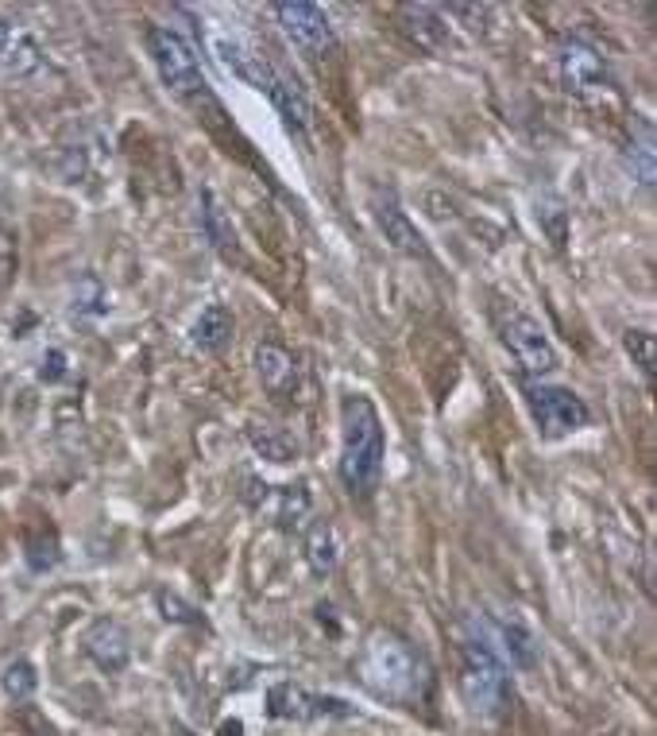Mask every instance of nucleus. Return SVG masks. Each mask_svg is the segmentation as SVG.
I'll use <instances>...</instances> for the list:
<instances>
[{
	"instance_id": "obj_1",
	"label": "nucleus",
	"mask_w": 657,
	"mask_h": 736,
	"mask_svg": "<svg viewBox=\"0 0 657 736\" xmlns=\"http://www.w3.org/2000/svg\"><path fill=\"white\" fill-rule=\"evenodd\" d=\"M356 679L368 686L376 697L399 705H417L430 694V667L425 659L410 648L407 639L394 631H376L364 644L360 659H356Z\"/></svg>"
},
{
	"instance_id": "obj_2",
	"label": "nucleus",
	"mask_w": 657,
	"mask_h": 736,
	"mask_svg": "<svg viewBox=\"0 0 657 736\" xmlns=\"http://www.w3.org/2000/svg\"><path fill=\"white\" fill-rule=\"evenodd\" d=\"M387 435L368 396H348L341 407V481L353 496H371L383 481Z\"/></svg>"
},
{
	"instance_id": "obj_3",
	"label": "nucleus",
	"mask_w": 657,
	"mask_h": 736,
	"mask_svg": "<svg viewBox=\"0 0 657 736\" xmlns=\"http://www.w3.org/2000/svg\"><path fill=\"white\" fill-rule=\"evenodd\" d=\"M460 694L480 717H503L511 705V667L503 663L480 616H468L460 639Z\"/></svg>"
},
{
	"instance_id": "obj_4",
	"label": "nucleus",
	"mask_w": 657,
	"mask_h": 736,
	"mask_svg": "<svg viewBox=\"0 0 657 736\" xmlns=\"http://www.w3.org/2000/svg\"><path fill=\"white\" fill-rule=\"evenodd\" d=\"M147 51H152L155 70L167 81L170 94H175L178 101H186L190 109H198L205 121L216 124L221 106H216V98L209 94V81L198 66V55H193V47L182 40V32H175L170 24H152L147 28Z\"/></svg>"
},
{
	"instance_id": "obj_5",
	"label": "nucleus",
	"mask_w": 657,
	"mask_h": 736,
	"mask_svg": "<svg viewBox=\"0 0 657 736\" xmlns=\"http://www.w3.org/2000/svg\"><path fill=\"white\" fill-rule=\"evenodd\" d=\"M216 58L233 78H241L244 86L259 89L282 117L290 129H305L310 124V101L298 89V81H290L279 66H271L264 55H256L252 47H244L241 40H216Z\"/></svg>"
},
{
	"instance_id": "obj_6",
	"label": "nucleus",
	"mask_w": 657,
	"mask_h": 736,
	"mask_svg": "<svg viewBox=\"0 0 657 736\" xmlns=\"http://www.w3.org/2000/svg\"><path fill=\"white\" fill-rule=\"evenodd\" d=\"M522 396H526V407L534 415V427L542 438L577 435V430H584L592 422V411H588L584 399L572 388H561V384L526 381L522 384Z\"/></svg>"
},
{
	"instance_id": "obj_7",
	"label": "nucleus",
	"mask_w": 657,
	"mask_h": 736,
	"mask_svg": "<svg viewBox=\"0 0 657 736\" xmlns=\"http://www.w3.org/2000/svg\"><path fill=\"white\" fill-rule=\"evenodd\" d=\"M495 326H499V338H503V345L511 349V356L519 361L522 373H530V376L554 373L557 349H554V341L545 338L537 318H530L526 310H519L514 303H499Z\"/></svg>"
},
{
	"instance_id": "obj_8",
	"label": "nucleus",
	"mask_w": 657,
	"mask_h": 736,
	"mask_svg": "<svg viewBox=\"0 0 657 736\" xmlns=\"http://www.w3.org/2000/svg\"><path fill=\"white\" fill-rule=\"evenodd\" d=\"M271 12H275V20H279L282 35H287L298 51H305V55L318 58L337 43L328 12L318 9V4H310V0H279V4H271Z\"/></svg>"
},
{
	"instance_id": "obj_9",
	"label": "nucleus",
	"mask_w": 657,
	"mask_h": 736,
	"mask_svg": "<svg viewBox=\"0 0 657 736\" xmlns=\"http://www.w3.org/2000/svg\"><path fill=\"white\" fill-rule=\"evenodd\" d=\"M557 74H561L565 89L577 94V98H603V94H611L608 63L584 40H565L557 47Z\"/></svg>"
},
{
	"instance_id": "obj_10",
	"label": "nucleus",
	"mask_w": 657,
	"mask_h": 736,
	"mask_svg": "<svg viewBox=\"0 0 657 736\" xmlns=\"http://www.w3.org/2000/svg\"><path fill=\"white\" fill-rule=\"evenodd\" d=\"M267 713L275 721H318V717H353V705L333 694H310L294 682H275L267 690Z\"/></svg>"
},
{
	"instance_id": "obj_11",
	"label": "nucleus",
	"mask_w": 657,
	"mask_h": 736,
	"mask_svg": "<svg viewBox=\"0 0 657 736\" xmlns=\"http://www.w3.org/2000/svg\"><path fill=\"white\" fill-rule=\"evenodd\" d=\"M244 504H248L252 512H259V516L275 519L279 527H298L305 519V512H310V496H305L302 485H267V481H256V477H244Z\"/></svg>"
},
{
	"instance_id": "obj_12",
	"label": "nucleus",
	"mask_w": 657,
	"mask_h": 736,
	"mask_svg": "<svg viewBox=\"0 0 657 736\" xmlns=\"http://www.w3.org/2000/svg\"><path fill=\"white\" fill-rule=\"evenodd\" d=\"M81 648H86V656L93 659L101 671H109V674L124 671V667H129V659H132L129 631H124L116 620H109V616H101V620L89 624L86 636H81Z\"/></svg>"
},
{
	"instance_id": "obj_13",
	"label": "nucleus",
	"mask_w": 657,
	"mask_h": 736,
	"mask_svg": "<svg viewBox=\"0 0 657 736\" xmlns=\"http://www.w3.org/2000/svg\"><path fill=\"white\" fill-rule=\"evenodd\" d=\"M488 631H491V639H495V648H499V656H503V663L519 667V671H534V667H537V648H542V644H537V636L519 620V616H506V613L491 616Z\"/></svg>"
},
{
	"instance_id": "obj_14",
	"label": "nucleus",
	"mask_w": 657,
	"mask_h": 736,
	"mask_svg": "<svg viewBox=\"0 0 657 736\" xmlns=\"http://www.w3.org/2000/svg\"><path fill=\"white\" fill-rule=\"evenodd\" d=\"M376 221H379V229H383L387 244H391L394 252L414 256V260H430V244H425V237L417 233V226L407 218V210H402L391 195L376 202Z\"/></svg>"
},
{
	"instance_id": "obj_15",
	"label": "nucleus",
	"mask_w": 657,
	"mask_h": 736,
	"mask_svg": "<svg viewBox=\"0 0 657 736\" xmlns=\"http://www.w3.org/2000/svg\"><path fill=\"white\" fill-rule=\"evenodd\" d=\"M43 66V51L40 43L32 40V32L0 20V70L16 74V78H27Z\"/></svg>"
},
{
	"instance_id": "obj_16",
	"label": "nucleus",
	"mask_w": 657,
	"mask_h": 736,
	"mask_svg": "<svg viewBox=\"0 0 657 736\" xmlns=\"http://www.w3.org/2000/svg\"><path fill=\"white\" fill-rule=\"evenodd\" d=\"M302 547H305L302 554H305V562H310L313 578H328L333 570H337L341 542H337V531H333V524H328V519H313V524L305 527Z\"/></svg>"
},
{
	"instance_id": "obj_17",
	"label": "nucleus",
	"mask_w": 657,
	"mask_h": 736,
	"mask_svg": "<svg viewBox=\"0 0 657 736\" xmlns=\"http://www.w3.org/2000/svg\"><path fill=\"white\" fill-rule=\"evenodd\" d=\"M190 341L201 353H221L233 341V315H229L225 303H209L190 326Z\"/></svg>"
},
{
	"instance_id": "obj_18",
	"label": "nucleus",
	"mask_w": 657,
	"mask_h": 736,
	"mask_svg": "<svg viewBox=\"0 0 657 736\" xmlns=\"http://www.w3.org/2000/svg\"><path fill=\"white\" fill-rule=\"evenodd\" d=\"M256 373H259V381H264V388L271 392V396H287L298 381L294 356H290L282 345H259L256 349Z\"/></svg>"
},
{
	"instance_id": "obj_19",
	"label": "nucleus",
	"mask_w": 657,
	"mask_h": 736,
	"mask_svg": "<svg viewBox=\"0 0 657 736\" xmlns=\"http://www.w3.org/2000/svg\"><path fill=\"white\" fill-rule=\"evenodd\" d=\"M402 20H407V32L414 35L422 47L445 51L453 43L442 9H430V4H407V9H402Z\"/></svg>"
},
{
	"instance_id": "obj_20",
	"label": "nucleus",
	"mask_w": 657,
	"mask_h": 736,
	"mask_svg": "<svg viewBox=\"0 0 657 736\" xmlns=\"http://www.w3.org/2000/svg\"><path fill=\"white\" fill-rule=\"evenodd\" d=\"M623 163L631 178H638L642 187H654V124L646 117L631 124V140L623 147Z\"/></svg>"
},
{
	"instance_id": "obj_21",
	"label": "nucleus",
	"mask_w": 657,
	"mask_h": 736,
	"mask_svg": "<svg viewBox=\"0 0 657 736\" xmlns=\"http://www.w3.org/2000/svg\"><path fill=\"white\" fill-rule=\"evenodd\" d=\"M198 206H201V233L209 237V244L221 252H233L236 249V233H233V221H229V210L221 206V198L213 195V190H201L198 195Z\"/></svg>"
},
{
	"instance_id": "obj_22",
	"label": "nucleus",
	"mask_w": 657,
	"mask_h": 736,
	"mask_svg": "<svg viewBox=\"0 0 657 736\" xmlns=\"http://www.w3.org/2000/svg\"><path fill=\"white\" fill-rule=\"evenodd\" d=\"M248 438H252V446H256V450L264 453L267 462L287 465L290 458H298V442L282 427H271V422H264V427H252Z\"/></svg>"
},
{
	"instance_id": "obj_23",
	"label": "nucleus",
	"mask_w": 657,
	"mask_h": 736,
	"mask_svg": "<svg viewBox=\"0 0 657 736\" xmlns=\"http://www.w3.org/2000/svg\"><path fill=\"white\" fill-rule=\"evenodd\" d=\"M109 310V295H104L101 279L97 275H81L78 284H74L70 295V315L74 318H101Z\"/></svg>"
},
{
	"instance_id": "obj_24",
	"label": "nucleus",
	"mask_w": 657,
	"mask_h": 736,
	"mask_svg": "<svg viewBox=\"0 0 657 736\" xmlns=\"http://www.w3.org/2000/svg\"><path fill=\"white\" fill-rule=\"evenodd\" d=\"M0 686H4V694H9L16 705L32 702L35 686H40V679H35V667L27 663V659H12V663L4 667V674H0Z\"/></svg>"
},
{
	"instance_id": "obj_25",
	"label": "nucleus",
	"mask_w": 657,
	"mask_h": 736,
	"mask_svg": "<svg viewBox=\"0 0 657 736\" xmlns=\"http://www.w3.org/2000/svg\"><path fill=\"white\" fill-rule=\"evenodd\" d=\"M537 226L549 233V241L561 249L565 244V237H569V210H565V202L561 198H537Z\"/></svg>"
},
{
	"instance_id": "obj_26",
	"label": "nucleus",
	"mask_w": 657,
	"mask_h": 736,
	"mask_svg": "<svg viewBox=\"0 0 657 736\" xmlns=\"http://www.w3.org/2000/svg\"><path fill=\"white\" fill-rule=\"evenodd\" d=\"M626 353L638 361V369H642V376H654V333L649 330H631L626 333Z\"/></svg>"
},
{
	"instance_id": "obj_27",
	"label": "nucleus",
	"mask_w": 657,
	"mask_h": 736,
	"mask_svg": "<svg viewBox=\"0 0 657 736\" xmlns=\"http://www.w3.org/2000/svg\"><path fill=\"white\" fill-rule=\"evenodd\" d=\"M58 562V539L51 535V539H32L27 542V567L35 570V574H43V570H51Z\"/></svg>"
},
{
	"instance_id": "obj_28",
	"label": "nucleus",
	"mask_w": 657,
	"mask_h": 736,
	"mask_svg": "<svg viewBox=\"0 0 657 736\" xmlns=\"http://www.w3.org/2000/svg\"><path fill=\"white\" fill-rule=\"evenodd\" d=\"M63 376H66V353L63 349H47V353H43V364H40V381L58 384Z\"/></svg>"
},
{
	"instance_id": "obj_29",
	"label": "nucleus",
	"mask_w": 657,
	"mask_h": 736,
	"mask_svg": "<svg viewBox=\"0 0 657 736\" xmlns=\"http://www.w3.org/2000/svg\"><path fill=\"white\" fill-rule=\"evenodd\" d=\"M221 733H225V736H241V721H233V725H225V728H221Z\"/></svg>"
}]
</instances>
